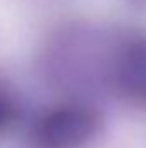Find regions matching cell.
<instances>
[{
  "instance_id": "3",
  "label": "cell",
  "mask_w": 146,
  "mask_h": 148,
  "mask_svg": "<svg viewBox=\"0 0 146 148\" xmlns=\"http://www.w3.org/2000/svg\"><path fill=\"white\" fill-rule=\"evenodd\" d=\"M19 117V105L10 90L0 83V134L5 133Z\"/></svg>"
},
{
  "instance_id": "1",
  "label": "cell",
  "mask_w": 146,
  "mask_h": 148,
  "mask_svg": "<svg viewBox=\"0 0 146 148\" xmlns=\"http://www.w3.org/2000/svg\"><path fill=\"white\" fill-rule=\"evenodd\" d=\"M102 129V114L86 102H64L41 114L33 126L38 148H83Z\"/></svg>"
},
{
  "instance_id": "2",
  "label": "cell",
  "mask_w": 146,
  "mask_h": 148,
  "mask_svg": "<svg viewBox=\"0 0 146 148\" xmlns=\"http://www.w3.org/2000/svg\"><path fill=\"white\" fill-rule=\"evenodd\" d=\"M112 79L120 95L138 105H146V36L126 41L115 55Z\"/></svg>"
}]
</instances>
